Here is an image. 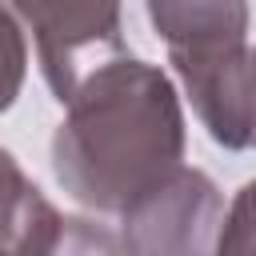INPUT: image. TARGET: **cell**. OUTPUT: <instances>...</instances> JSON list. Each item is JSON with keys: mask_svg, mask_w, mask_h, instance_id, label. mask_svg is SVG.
Returning a JSON list of instances; mask_svg holds the SVG:
<instances>
[{"mask_svg": "<svg viewBox=\"0 0 256 256\" xmlns=\"http://www.w3.org/2000/svg\"><path fill=\"white\" fill-rule=\"evenodd\" d=\"M52 136L60 188L104 216H120L184 160V112L172 80L144 60L96 64L68 92Z\"/></svg>", "mask_w": 256, "mask_h": 256, "instance_id": "cell-1", "label": "cell"}, {"mask_svg": "<svg viewBox=\"0 0 256 256\" xmlns=\"http://www.w3.org/2000/svg\"><path fill=\"white\" fill-rule=\"evenodd\" d=\"M148 20L220 148L252 144V52L248 0H148Z\"/></svg>", "mask_w": 256, "mask_h": 256, "instance_id": "cell-2", "label": "cell"}, {"mask_svg": "<svg viewBox=\"0 0 256 256\" xmlns=\"http://www.w3.org/2000/svg\"><path fill=\"white\" fill-rule=\"evenodd\" d=\"M224 216L220 188L200 168H176L132 208L120 212V248L144 256H196L212 252Z\"/></svg>", "mask_w": 256, "mask_h": 256, "instance_id": "cell-3", "label": "cell"}, {"mask_svg": "<svg viewBox=\"0 0 256 256\" xmlns=\"http://www.w3.org/2000/svg\"><path fill=\"white\" fill-rule=\"evenodd\" d=\"M36 36L40 68L56 100L80 80L88 56L120 48V0H0Z\"/></svg>", "mask_w": 256, "mask_h": 256, "instance_id": "cell-4", "label": "cell"}, {"mask_svg": "<svg viewBox=\"0 0 256 256\" xmlns=\"http://www.w3.org/2000/svg\"><path fill=\"white\" fill-rule=\"evenodd\" d=\"M64 224L68 220L24 176L16 156L0 148V252L8 256L56 252L64 244Z\"/></svg>", "mask_w": 256, "mask_h": 256, "instance_id": "cell-5", "label": "cell"}, {"mask_svg": "<svg viewBox=\"0 0 256 256\" xmlns=\"http://www.w3.org/2000/svg\"><path fill=\"white\" fill-rule=\"evenodd\" d=\"M212 252H256V180H248L232 196L228 212L220 216Z\"/></svg>", "mask_w": 256, "mask_h": 256, "instance_id": "cell-6", "label": "cell"}, {"mask_svg": "<svg viewBox=\"0 0 256 256\" xmlns=\"http://www.w3.org/2000/svg\"><path fill=\"white\" fill-rule=\"evenodd\" d=\"M24 72H28V44H24V32L16 24V16L0 4V112H8L20 96V84H24Z\"/></svg>", "mask_w": 256, "mask_h": 256, "instance_id": "cell-7", "label": "cell"}, {"mask_svg": "<svg viewBox=\"0 0 256 256\" xmlns=\"http://www.w3.org/2000/svg\"><path fill=\"white\" fill-rule=\"evenodd\" d=\"M252 144H256V52H252Z\"/></svg>", "mask_w": 256, "mask_h": 256, "instance_id": "cell-8", "label": "cell"}]
</instances>
